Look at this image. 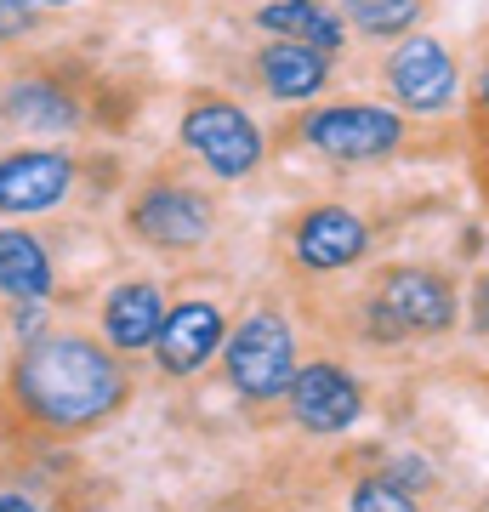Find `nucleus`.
<instances>
[{
  "mask_svg": "<svg viewBox=\"0 0 489 512\" xmlns=\"http://www.w3.org/2000/svg\"><path fill=\"white\" fill-rule=\"evenodd\" d=\"M12 387L29 416L74 433V427L103 421L126 399V370L114 365L109 348H97L86 336H40L23 348Z\"/></svg>",
  "mask_w": 489,
  "mask_h": 512,
  "instance_id": "f257e3e1",
  "label": "nucleus"
},
{
  "mask_svg": "<svg viewBox=\"0 0 489 512\" xmlns=\"http://www.w3.org/2000/svg\"><path fill=\"white\" fill-rule=\"evenodd\" d=\"M455 325V291L444 274L427 268H393L370 296V336L376 342H410V336H444Z\"/></svg>",
  "mask_w": 489,
  "mask_h": 512,
  "instance_id": "f03ea898",
  "label": "nucleus"
},
{
  "mask_svg": "<svg viewBox=\"0 0 489 512\" xmlns=\"http://www.w3.org/2000/svg\"><path fill=\"white\" fill-rule=\"evenodd\" d=\"M222 365L245 399H279L296 376V336L279 313H251L234 336H222Z\"/></svg>",
  "mask_w": 489,
  "mask_h": 512,
  "instance_id": "7ed1b4c3",
  "label": "nucleus"
},
{
  "mask_svg": "<svg viewBox=\"0 0 489 512\" xmlns=\"http://www.w3.org/2000/svg\"><path fill=\"white\" fill-rule=\"evenodd\" d=\"M182 143L194 148L217 177H251L256 165H262V131L234 103H200V109H188Z\"/></svg>",
  "mask_w": 489,
  "mask_h": 512,
  "instance_id": "20e7f679",
  "label": "nucleus"
},
{
  "mask_svg": "<svg viewBox=\"0 0 489 512\" xmlns=\"http://www.w3.org/2000/svg\"><path fill=\"white\" fill-rule=\"evenodd\" d=\"M404 137V120L393 109H370V103H342V109H319L308 120V143L330 160H381L393 154Z\"/></svg>",
  "mask_w": 489,
  "mask_h": 512,
  "instance_id": "39448f33",
  "label": "nucleus"
},
{
  "mask_svg": "<svg viewBox=\"0 0 489 512\" xmlns=\"http://www.w3.org/2000/svg\"><path fill=\"white\" fill-rule=\"evenodd\" d=\"M285 399H290V410H296V421H302L308 433H347V427L364 416L359 382H353L347 370H336V365L296 370L290 387H285Z\"/></svg>",
  "mask_w": 489,
  "mask_h": 512,
  "instance_id": "423d86ee",
  "label": "nucleus"
},
{
  "mask_svg": "<svg viewBox=\"0 0 489 512\" xmlns=\"http://www.w3.org/2000/svg\"><path fill=\"white\" fill-rule=\"evenodd\" d=\"M387 86H393V97H399L404 109L433 114L455 97V63H450V52H444L438 40L410 35L399 52L387 57Z\"/></svg>",
  "mask_w": 489,
  "mask_h": 512,
  "instance_id": "0eeeda50",
  "label": "nucleus"
},
{
  "mask_svg": "<svg viewBox=\"0 0 489 512\" xmlns=\"http://www.w3.org/2000/svg\"><path fill=\"white\" fill-rule=\"evenodd\" d=\"M222 308L217 302H182V308L165 313L160 336H154V359H160L165 376H194V370L222 348Z\"/></svg>",
  "mask_w": 489,
  "mask_h": 512,
  "instance_id": "6e6552de",
  "label": "nucleus"
},
{
  "mask_svg": "<svg viewBox=\"0 0 489 512\" xmlns=\"http://www.w3.org/2000/svg\"><path fill=\"white\" fill-rule=\"evenodd\" d=\"M131 228L148 239V245H165V251H188L211 234V205L194 194V188H148L137 211H131Z\"/></svg>",
  "mask_w": 489,
  "mask_h": 512,
  "instance_id": "1a4fd4ad",
  "label": "nucleus"
},
{
  "mask_svg": "<svg viewBox=\"0 0 489 512\" xmlns=\"http://www.w3.org/2000/svg\"><path fill=\"white\" fill-rule=\"evenodd\" d=\"M364 245H370V228H364V217L347 211V205H319V211L302 217V228H296V262L313 268V274H330V268L359 262Z\"/></svg>",
  "mask_w": 489,
  "mask_h": 512,
  "instance_id": "9d476101",
  "label": "nucleus"
},
{
  "mask_svg": "<svg viewBox=\"0 0 489 512\" xmlns=\"http://www.w3.org/2000/svg\"><path fill=\"white\" fill-rule=\"evenodd\" d=\"M74 165L63 154H6L0 160V211L6 217H29L46 211L69 194Z\"/></svg>",
  "mask_w": 489,
  "mask_h": 512,
  "instance_id": "9b49d317",
  "label": "nucleus"
},
{
  "mask_svg": "<svg viewBox=\"0 0 489 512\" xmlns=\"http://www.w3.org/2000/svg\"><path fill=\"white\" fill-rule=\"evenodd\" d=\"M165 325V302L154 285H120L103 308V336L109 348L120 353H137V348H154V336Z\"/></svg>",
  "mask_w": 489,
  "mask_h": 512,
  "instance_id": "f8f14e48",
  "label": "nucleus"
},
{
  "mask_svg": "<svg viewBox=\"0 0 489 512\" xmlns=\"http://www.w3.org/2000/svg\"><path fill=\"white\" fill-rule=\"evenodd\" d=\"M256 69H262V86H268L273 97H285V103H302V97L325 92V80H330L325 52L296 46V40H273L268 52L256 57Z\"/></svg>",
  "mask_w": 489,
  "mask_h": 512,
  "instance_id": "ddd939ff",
  "label": "nucleus"
},
{
  "mask_svg": "<svg viewBox=\"0 0 489 512\" xmlns=\"http://www.w3.org/2000/svg\"><path fill=\"white\" fill-rule=\"evenodd\" d=\"M256 23H262V29H273L279 40L313 46V52H325V57L347 40L342 18H336V12H325L319 0H273V6H262V12H256Z\"/></svg>",
  "mask_w": 489,
  "mask_h": 512,
  "instance_id": "4468645a",
  "label": "nucleus"
},
{
  "mask_svg": "<svg viewBox=\"0 0 489 512\" xmlns=\"http://www.w3.org/2000/svg\"><path fill=\"white\" fill-rule=\"evenodd\" d=\"M0 291L12 302H46V291H52L46 245L23 228H0Z\"/></svg>",
  "mask_w": 489,
  "mask_h": 512,
  "instance_id": "2eb2a0df",
  "label": "nucleus"
},
{
  "mask_svg": "<svg viewBox=\"0 0 489 512\" xmlns=\"http://www.w3.org/2000/svg\"><path fill=\"white\" fill-rule=\"evenodd\" d=\"M6 120H12V126H35V131H69L74 120H80V109H74L57 86L29 80V86H12V92H6Z\"/></svg>",
  "mask_w": 489,
  "mask_h": 512,
  "instance_id": "dca6fc26",
  "label": "nucleus"
},
{
  "mask_svg": "<svg viewBox=\"0 0 489 512\" xmlns=\"http://www.w3.org/2000/svg\"><path fill=\"white\" fill-rule=\"evenodd\" d=\"M342 12L364 35H404L421 18V0H342Z\"/></svg>",
  "mask_w": 489,
  "mask_h": 512,
  "instance_id": "f3484780",
  "label": "nucleus"
},
{
  "mask_svg": "<svg viewBox=\"0 0 489 512\" xmlns=\"http://www.w3.org/2000/svg\"><path fill=\"white\" fill-rule=\"evenodd\" d=\"M347 512H416V495L387 484V478H364L353 501H347Z\"/></svg>",
  "mask_w": 489,
  "mask_h": 512,
  "instance_id": "a211bd4d",
  "label": "nucleus"
},
{
  "mask_svg": "<svg viewBox=\"0 0 489 512\" xmlns=\"http://www.w3.org/2000/svg\"><path fill=\"white\" fill-rule=\"evenodd\" d=\"M29 23H35V6H29V0H0V40L23 35Z\"/></svg>",
  "mask_w": 489,
  "mask_h": 512,
  "instance_id": "6ab92c4d",
  "label": "nucleus"
},
{
  "mask_svg": "<svg viewBox=\"0 0 489 512\" xmlns=\"http://www.w3.org/2000/svg\"><path fill=\"white\" fill-rule=\"evenodd\" d=\"M472 330H478V336L489 330V274L478 279V296H472Z\"/></svg>",
  "mask_w": 489,
  "mask_h": 512,
  "instance_id": "aec40b11",
  "label": "nucleus"
},
{
  "mask_svg": "<svg viewBox=\"0 0 489 512\" xmlns=\"http://www.w3.org/2000/svg\"><path fill=\"white\" fill-rule=\"evenodd\" d=\"M0 512H40L29 495H0Z\"/></svg>",
  "mask_w": 489,
  "mask_h": 512,
  "instance_id": "412c9836",
  "label": "nucleus"
},
{
  "mask_svg": "<svg viewBox=\"0 0 489 512\" xmlns=\"http://www.w3.org/2000/svg\"><path fill=\"white\" fill-rule=\"evenodd\" d=\"M478 97H484V109H489V69H484V86H478Z\"/></svg>",
  "mask_w": 489,
  "mask_h": 512,
  "instance_id": "4be33fe9",
  "label": "nucleus"
},
{
  "mask_svg": "<svg viewBox=\"0 0 489 512\" xmlns=\"http://www.w3.org/2000/svg\"><path fill=\"white\" fill-rule=\"evenodd\" d=\"M29 6H69V0H29Z\"/></svg>",
  "mask_w": 489,
  "mask_h": 512,
  "instance_id": "5701e85b",
  "label": "nucleus"
}]
</instances>
